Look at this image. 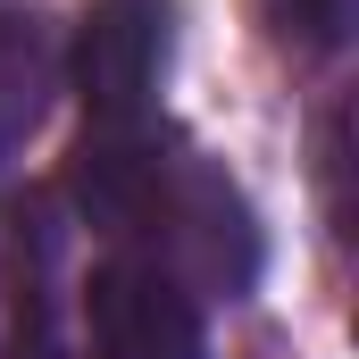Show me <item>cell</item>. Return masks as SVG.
Segmentation results:
<instances>
[{"mask_svg": "<svg viewBox=\"0 0 359 359\" xmlns=\"http://www.w3.org/2000/svg\"><path fill=\"white\" fill-rule=\"evenodd\" d=\"M134 251L159 259L184 292H226V301H234V292H251V276H259V226H251V201L217 176L209 159L168 151Z\"/></svg>", "mask_w": 359, "mask_h": 359, "instance_id": "obj_1", "label": "cell"}, {"mask_svg": "<svg viewBox=\"0 0 359 359\" xmlns=\"http://www.w3.org/2000/svg\"><path fill=\"white\" fill-rule=\"evenodd\" d=\"M84 326H92V359H209L201 292H184L142 251H117V259L92 268Z\"/></svg>", "mask_w": 359, "mask_h": 359, "instance_id": "obj_2", "label": "cell"}, {"mask_svg": "<svg viewBox=\"0 0 359 359\" xmlns=\"http://www.w3.org/2000/svg\"><path fill=\"white\" fill-rule=\"evenodd\" d=\"M168 76V0H100L76 34V100L92 126H142Z\"/></svg>", "mask_w": 359, "mask_h": 359, "instance_id": "obj_3", "label": "cell"}, {"mask_svg": "<svg viewBox=\"0 0 359 359\" xmlns=\"http://www.w3.org/2000/svg\"><path fill=\"white\" fill-rule=\"evenodd\" d=\"M50 92H59V50H50L42 17L0 8V159L25 151V134L42 126Z\"/></svg>", "mask_w": 359, "mask_h": 359, "instance_id": "obj_4", "label": "cell"}, {"mask_svg": "<svg viewBox=\"0 0 359 359\" xmlns=\"http://www.w3.org/2000/svg\"><path fill=\"white\" fill-rule=\"evenodd\" d=\"M259 17H268L276 42L301 50V59H326L351 34V0H259Z\"/></svg>", "mask_w": 359, "mask_h": 359, "instance_id": "obj_5", "label": "cell"}, {"mask_svg": "<svg viewBox=\"0 0 359 359\" xmlns=\"http://www.w3.org/2000/svg\"><path fill=\"white\" fill-rule=\"evenodd\" d=\"M17 359H76L59 334H34V343H17Z\"/></svg>", "mask_w": 359, "mask_h": 359, "instance_id": "obj_6", "label": "cell"}]
</instances>
